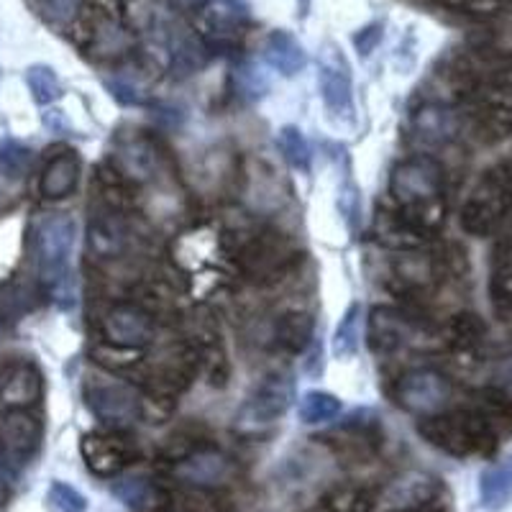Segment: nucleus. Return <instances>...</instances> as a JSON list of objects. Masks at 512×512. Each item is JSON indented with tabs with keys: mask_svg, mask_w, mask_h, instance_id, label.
<instances>
[{
	"mask_svg": "<svg viewBox=\"0 0 512 512\" xmlns=\"http://www.w3.org/2000/svg\"><path fill=\"white\" fill-rule=\"evenodd\" d=\"M236 464L231 456L213 446H192L185 456L175 461V479L198 489H221L236 479Z\"/></svg>",
	"mask_w": 512,
	"mask_h": 512,
	"instance_id": "obj_10",
	"label": "nucleus"
},
{
	"mask_svg": "<svg viewBox=\"0 0 512 512\" xmlns=\"http://www.w3.org/2000/svg\"><path fill=\"white\" fill-rule=\"evenodd\" d=\"M359 323H361V305L351 303L349 308H346L341 323H338L336 333H333V354H336L338 359H349V356H354L356 351H359V344H361Z\"/></svg>",
	"mask_w": 512,
	"mask_h": 512,
	"instance_id": "obj_31",
	"label": "nucleus"
},
{
	"mask_svg": "<svg viewBox=\"0 0 512 512\" xmlns=\"http://www.w3.org/2000/svg\"><path fill=\"white\" fill-rule=\"evenodd\" d=\"M451 382L446 374L431 367H418L402 374L395 384V402L405 413L428 418L448 408Z\"/></svg>",
	"mask_w": 512,
	"mask_h": 512,
	"instance_id": "obj_7",
	"label": "nucleus"
},
{
	"mask_svg": "<svg viewBox=\"0 0 512 512\" xmlns=\"http://www.w3.org/2000/svg\"><path fill=\"white\" fill-rule=\"evenodd\" d=\"M418 433L433 448L448 456H456V459L492 456L500 446L497 431L482 418V413L474 405L454 410L446 408L436 415L420 418Z\"/></svg>",
	"mask_w": 512,
	"mask_h": 512,
	"instance_id": "obj_2",
	"label": "nucleus"
},
{
	"mask_svg": "<svg viewBox=\"0 0 512 512\" xmlns=\"http://www.w3.org/2000/svg\"><path fill=\"white\" fill-rule=\"evenodd\" d=\"M108 90H111L113 98L118 100V103L123 105H141L144 100H141V95L134 93V88L131 85H123V82H108Z\"/></svg>",
	"mask_w": 512,
	"mask_h": 512,
	"instance_id": "obj_42",
	"label": "nucleus"
},
{
	"mask_svg": "<svg viewBox=\"0 0 512 512\" xmlns=\"http://www.w3.org/2000/svg\"><path fill=\"white\" fill-rule=\"evenodd\" d=\"M126 223L121 218V210L116 205H108V208H100L98 213H93V221H90L88 241L93 254L103 256V259H111L118 256L126 246Z\"/></svg>",
	"mask_w": 512,
	"mask_h": 512,
	"instance_id": "obj_21",
	"label": "nucleus"
},
{
	"mask_svg": "<svg viewBox=\"0 0 512 512\" xmlns=\"http://www.w3.org/2000/svg\"><path fill=\"white\" fill-rule=\"evenodd\" d=\"M338 208H341V213H344L346 223H349L351 228H356L361 203H359V187H356L354 182H346V185L341 187V192H338Z\"/></svg>",
	"mask_w": 512,
	"mask_h": 512,
	"instance_id": "obj_40",
	"label": "nucleus"
},
{
	"mask_svg": "<svg viewBox=\"0 0 512 512\" xmlns=\"http://www.w3.org/2000/svg\"><path fill=\"white\" fill-rule=\"evenodd\" d=\"M472 405L495 428L497 436L502 438L512 433V392H507L505 387H484L474 395Z\"/></svg>",
	"mask_w": 512,
	"mask_h": 512,
	"instance_id": "obj_27",
	"label": "nucleus"
},
{
	"mask_svg": "<svg viewBox=\"0 0 512 512\" xmlns=\"http://www.w3.org/2000/svg\"><path fill=\"white\" fill-rule=\"evenodd\" d=\"M489 292L495 297L497 308L512 315V233H507L495 249Z\"/></svg>",
	"mask_w": 512,
	"mask_h": 512,
	"instance_id": "obj_28",
	"label": "nucleus"
},
{
	"mask_svg": "<svg viewBox=\"0 0 512 512\" xmlns=\"http://www.w3.org/2000/svg\"><path fill=\"white\" fill-rule=\"evenodd\" d=\"M80 454L90 474L116 479L134 461V446L121 436V431H98L82 436Z\"/></svg>",
	"mask_w": 512,
	"mask_h": 512,
	"instance_id": "obj_14",
	"label": "nucleus"
},
{
	"mask_svg": "<svg viewBox=\"0 0 512 512\" xmlns=\"http://www.w3.org/2000/svg\"><path fill=\"white\" fill-rule=\"evenodd\" d=\"M41 428L26 410H8L0 418V451L6 459L26 461L36 451Z\"/></svg>",
	"mask_w": 512,
	"mask_h": 512,
	"instance_id": "obj_19",
	"label": "nucleus"
},
{
	"mask_svg": "<svg viewBox=\"0 0 512 512\" xmlns=\"http://www.w3.org/2000/svg\"><path fill=\"white\" fill-rule=\"evenodd\" d=\"M303 3H308V0H303Z\"/></svg>",
	"mask_w": 512,
	"mask_h": 512,
	"instance_id": "obj_46",
	"label": "nucleus"
},
{
	"mask_svg": "<svg viewBox=\"0 0 512 512\" xmlns=\"http://www.w3.org/2000/svg\"><path fill=\"white\" fill-rule=\"evenodd\" d=\"M26 85L31 90V98L39 105H49L62 95V85H59V77L52 67L47 64H34L26 70Z\"/></svg>",
	"mask_w": 512,
	"mask_h": 512,
	"instance_id": "obj_33",
	"label": "nucleus"
},
{
	"mask_svg": "<svg viewBox=\"0 0 512 512\" xmlns=\"http://www.w3.org/2000/svg\"><path fill=\"white\" fill-rule=\"evenodd\" d=\"M0 75H3V72H0Z\"/></svg>",
	"mask_w": 512,
	"mask_h": 512,
	"instance_id": "obj_47",
	"label": "nucleus"
},
{
	"mask_svg": "<svg viewBox=\"0 0 512 512\" xmlns=\"http://www.w3.org/2000/svg\"><path fill=\"white\" fill-rule=\"evenodd\" d=\"M479 502L487 512H502L512 502V456L489 464L479 477Z\"/></svg>",
	"mask_w": 512,
	"mask_h": 512,
	"instance_id": "obj_26",
	"label": "nucleus"
},
{
	"mask_svg": "<svg viewBox=\"0 0 512 512\" xmlns=\"http://www.w3.org/2000/svg\"><path fill=\"white\" fill-rule=\"evenodd\" d=\"M80 169H82V162L80 157H77V152L64 149V152L57 154V157L44 167V172H41L39 192L49 200L67 198V195H72V192L77 190Z\"/></svg>",
	"mask_w": 512,
	"mask_h": 512,
	"instance_id": "obj_23",
	"label": "nucleus"
},
{
	"mask_svg": "<svg viewBox=\"0 0 512 512\" xmlns=\"http://www.w3.org/2000/svg\"><path fill=\"white\" fill-rule=\"evenodd\" d=\"M3 502H6V489H3V484H0V507H3Z\"/></svg>",
	"mask_w": 512,
	"mask_h": 512,
	"instance_id": "obj_44",
	"label": "nucleus"
},
{
	"mask_svg": "<svg viewBox=\"0 0 512 512\" xmlns=\"http://www.w3.org/2000/svg\"><path fill=\"white\" fill-rule=\"evenodd\" d=\"M113 495L134 512H157L167 507L169 492L149 477H123L113 484Z\"/></svg>",
	"mask_w": 512,
	"mask_h": 512,
	"instance_id": "obj_24",
	"label": "nucleus"
},
{
	"mask_svg": "<svg viewBox=\"0 0 512 512\" xmlns=\"http://www.w3.org/2000/svg\"><path fill=\"white\" fill-rule=\"evenodd\" d=\"M318 85L323 103L336 118L354 121V85L346 54L338 44L328 41L318 54Z\"/></svg>",
	"mask_w": 512,
	"mask_h": 512,
	"instance_id": "obj_8",
	"label": "nucleus"
},
{
	"mask_svg": "<svg viewBox=\"0 0 512 512\" xmlns=\"http://www.w3.org/2000/svg\"><path fill=\"white\" fill-rule=\"evenodd\" d=\"M313 338V318L308 313H285L277 320V344L287 351H303Z\"/></svg>",
	"mask_w": 512,
	"mask_h": 512,
	"instance_id": "obj_29",
	"label": "nucleus"
},
{
	"mask_svg": "<svg viewBox=\"0 0 512 512\" xmlns=\"http://www.w3.org/2000/svg\"><path fill=\"white\" fill-rule=\"evenodd\" d=\"M372 505L374 502L369 500L367 492L346 487V489H336L331 497H326L323 505L318 507V512H369L372 510Z\"/></svg>",
	"mask_w": 512,
	"mask_h": 512,
	"instance_id": "obj_36",
	"label": "nucleus"
},
{
	"mask_svg": "<svg viewBox=\"0 0 512 512\" xmlns=\"http://www.w3.org/2000/svg\"><path fill=\"white\" fill-rule=\"evenodd\" d=\"M441 338L446 349L456 356V361H461V364H477L482 359L487 326H484L479 315L459 313L448 320Z\"/></svg>",
	"mask_w": 512,
	"mask_h": 512,
	"instance_id": "obj_18",
	"label": "nucleus"
},
{
	"mask_svg": "<svg viewBox=\"0 0 512 512\" xmlns=\"http://www.w3.org/2000/svg\"><path fill=\"white\" fill-rule=\"evenodd\" d=\"M128 47V34L116 24H105L98 31V52L100 54H121Z\"/></svg>",
	"mask_w": 512,
	"mask_h": 512,
	"instance_id": "obj_39",
	"label": "nucleus"
},
{
	"mask_svg": "<svg viewBox=\"0 0 512 512\" xmlns=\"http://www.w3.org/2000/svg\"><path fill=\"white\" fill-rule=\"evenodd\" d=\"M277 144H280L282 154L290 162L292 169H300V172H310V144L305 139V134L297 126H285L277 136Z\"/></svg>",
	"mask_w": 512,
	"mask_h": 512,
	"instance_id": "obj_35",
	"label": "nucleus"
},
{
	"mask_svg": "<svg viewBox=\"0 0 512 512\" xmlns=\"http://www.w3.org/2000/svg\"><path fill=\"white\" fill-rule=\"evenodd\" d=\"M292 397H295V382L290 374L277 372L264 377L236 413V423H233L236 431L256 436V433L272 428L290 410Z\"/></svg>",
	"mask_w": 512,
	"mask_h": 512,
	"instance_id": "obj_5",
	"label": "nucleus"
},
{
	"mask_svg": "<svg viewBox=\"0 0 512 512\" xmlns=\"http://www.w3.org/2000/svg\"><path fill=\"white\" fill-rule=\"evenodd\" d=\"M72 244H75V221L70 216L54 213L36 223L34 249L39 277L44 285H62L67 277V267H70Z\"/></svg>",
	"mask_w": 512,
	"mask_h": 512,
	"instance_id": "obj_6",
	"label": "nucleus"
},
{
	"mask_svg": "<svg viewBox=\"0 0 512 512\" xmlns=\"http://www.w3.org/2000/svg\"><path fill=\"white\" fill-rule=\"evenodd\" d=\"M31 162V152L24 149L21 144H0V180L16 182L24 177V172L29 169Z\"/></svg>",
	"mask_w": 512,
	"mask_h": 512,
	"instance_id": "obj_37",
	"label": "nucleus"
},
{
	"mask_svg": "<svg viewBox=\"0 0 512 512\" xmlns=\"http://www.w3.org/2000/svg\"><path fill=\"white\" fill-rule=\"evenodd\" d=\"M423 512H443V510H441V507H438V502H436V505H431V507H428V510H423Z\"/></svg>",
	"mask_w": 512,
	"mask_h": 512,
	"instance_id": "obj_45",
	"label": "nucleus"
},
{
	"mask_svg": "<svg viewBox=\"0 0 512 512\" xmlns=\"http://www.w3.org/2000/svg\"><path fill=\"white\" fill-rule=\"evenodd\" d=\"M425 333L428 328L423 326V320L405 310L374 308L369 313L367 338L374 354H392V351L405 349L415 341H423Z\"/></svg>",
	"mask_w": 512,
	"mask_h": 512,
	"instance_id": "obj_11",
	"label": "nucleus"
},
{
	"mask_svg": "<svg viewBox=\"0 0 512 512\" xmlns=\"http://www.w3.org/2000/svg\"><path fill=\"white\" fill-rule=\"evenodd\" d=\"M82 3H85V0H39V8L47 21L64 26L70 24V21H75Z\"/></svg>",
	"mask_w": 512,
	"mask_h": 512,
	"instance_id": "obj_38",
	"label": "nucleus"
},
{
	"mask_svg": "<svg viewBox=\"0 0 512 512\" xmlns=\"http://www.w3.org/2000/svg\"><path fill=\"white\" fill-rule=\"evenodd\" d=\"M390 195L395 213L423 236L438 231L446 221V177L433 157H410L390 175Z\"/></svg>",
	"mask_w": 512,
	"mask_h": 512,
	"instance_id": "obj_1",
	"label": "nucleus"
},
{
	"mask_svg": "<svg viewBox=\"0 0 512 512\" xmlns=\"http://www.w3.org/2000/svg\"><path fill=\"white\" fill-rule=\"evenodd\" d=\"M441 495V482L428 472H405L392 479L379 495L384 512H423L436 505Z\"/></svg>",
	"mask_w": 512,
	"mask_h": 512,
	"instance_id": "obj_15",
	"label": "nucleus"
},
{
	"mask_svg": "<svg viewBox=\"0 0 512 512\" xmlns=\"http://www.w3.org/2000/svg\"><path fill=\"white\" fill-rule=\"evenodd\" d=\"M438 282H441V267H438L436 256L425 254L423 246L400 251L397 262L392 264V287L400 297L423 300L436 292Z\"/></svg>",
	"mask_w": 512,
	"mask_h": 512,
	"instance_id": "obj_13",
	"label": "nucleus"
},
{
	"mask_svg": "<svg viewBox=\"0 0 512 512\" xmlns=\"http://www.w3.org/2000/svg\"><path fill=\"white\" fill-rule=\"evenodd\" d=\"M461 118L464 116L459 113V108L431 100V103H423L413 113V131L423 144H451L461 131Z\"/></svg>",
	"mask_w": 512,
	"mask_h": 512,
	"instance_id": "obj_17",
	"label": "nucleus"
},
{
	"mask_svg": "<svg viewBox=\"0 0 512 512\" xmlns=\"http://www.w3.org/2000/svg\"><path fill=\"white\" fill-rule=\"evenodd\" d=\"M300 262V249L290 236L280 231H262L241 246L236 264L241 274L254 285L280 282Z\"/></svg>",
	"mask_w": 512,
	"mask_h": 512,
	"instance_id": "obj_4",
	"label": "nucleus"
},
{
	"mask_svg": "<svg viewBox=\"0 0 512 512\" xmlns=\"http://www.w3.org/2000/svg\"><path fill=\"white\" fill-rule=\"evenodd\" d=\"M512 210V172L507 164L484 169L461 208V228L469 236L487 239L500 231Z\"/></svg>",
	"mask_w": 512,
	"mask_h": 512,
	"instance_id": "obj_3",
	"label": "nucleus"
},
{
	"mask_svg": "<svg viewBox=\"0 0 512 512\" xmlns=\"http://www.w3.org/2000/svg\"><path fill=\"white\" fill-rule=\"evenodd\" d=\"M233 85H236L241 98L249 100V103L262 100L264 95L269 93V88H272L267 72H264L256 62H251V59L236 64V70H233Z\"/></svg>",
	"mask_w": 512,
	"mask_h": 512,
	"instance_id": "obj_32",
	"label": "nucleus"
},
{
	"mask_svg": "<svg viewBox=\"0 0 512 512\" xmlns=\"http://www.w3.org/2000/svg\"><path fill=\"white\" fill-rule=\"evenodd\" d=\"M88 405L108 431H126L141 415L139 395L121 379H95L88 387Z\"/></svg>",
	"mask_w": 512,
	"mask_h": 512,
	"instance_id": "obj_9",
	"label": "nucleus"
},
{
	"mask_svg": "<svg viewBox=\"0 0 512 512\" xmlns=\"http://www.w3.org/2000/svg\"><path fill=\"white\" fill-rule=\"evenodd\" d=\"M341 400L331 392H323V390H310L300 397V420L305 425H320V423H328V420L336 418L341 413Z\"/></svg>",
	"mask_w": 512,
	"mask_h": 512,
	"instance_id": "obj_30",
	"label": "nucleus"
},
{
	"mask_svg": "<svg viewBox=\"0 0 512 512\" xmlns=\"http://www.w3.org/2000/svg\"><path fill=\"white\" fill-rule=\"evenodd\" d=\"M103 338L118 349H141L154 338V318L139 303H116L100 323Z\"/></svg>",
	"mask_w": 512,
	"mask_h": 512,
	"instance_id": "obj_12",
	"label": "nucleus"
},
{
	"mask_svg": "<svg viewBox=\"0 0 512 512\" xmlns=\"http://www.w3.org/2000/svg\"><path fill=\"white\" fill-rule=\"evenodd\" d=\"M264 59H267L272 70H277L285 77L300 75L305 70V64H308L305 47L285 29H277L267 36V41H264Z\"/></svg>",
	"mask_w": 512,
	"mask_h": 512,
	"instance_id": "obj_25",
	"label": "nucleus"
},
{
	"mask_svg": "<svg viewBox=\"0 0 512 512\" xmlns=\"http://www.w3.org/2000/svg\"><path fill=\"white\" fill-rule=\"evenodd\" d=\"M113 162H116L118 169L116 175L126 177V180L144 182L154 175L157 154H154V146L144 136H126V139H121L116 144Z\"/></svg>",
	"mask_w": 512,
	"mask_h": 512,
	"instance_id": "obj_22",
	"label": "nucleus"
},
{
	"mask_svg": "<svg viewBox=\"0 0 512 512\" xmlns=\"http://www.w3.org/2000/svg\"><path fill=\"white\" fill-rule=\"evenodd\" d=\"M44 505H47L49 512H88V497L72 484L54 479L47 487Z\"/></svg>",
	"mask_w": 512,
	"mask_h": 512,
	"instance_id": "obj_34",
	"label": "nucleus"
},
{
	"mask_svg": "<svg viewBox=\"0 0 512 512\" xmlns=\"http://www.w3.org/2000/svg\"><path fill=\"white\" fill-rule=\"evenodd\" d=\"M379 41H382V24H369L354 36V47L361 57H369L377 49Z\"/></svg>",
	"mask_w": 512,
	"mask_h": 512,
	"instance_id": "obj_41",
	"label": "nucleus"
},
{
	"mask_svg": "<svg viewBox=\"0 0 512 512\" xmlns=\"http://www.w3.org/2000/svg\"><path fill=\"white\" fill-rule=\"evenodd\" d=\"M246 18L249 13L241 0H208L200 8V24H203L205 36H208L210 47L218 49L233 47L239 41Z\"/></svg>",
	"mask_w": 512,
	"mask_h": 512,
	"instance_id": "obj_16",
	"label": "nucleus"
},
{
	"mask_svg": "<svg viewBox=\"0 0 512 512\" xmlns=\"http://www.w3.org/2000/svg\"><path fill=\"white\" fill-rule=\"evenodd\" d=\"M41 395V374L29 361L8 364L0 372V405L8 410H26Z\"/></svg>",
	"mask_w": 512,
	"mask_h": 512,
	"instance_id": "obj_20",
	"label": "nucleus"
},
{
	"mask_svg": "<svg viewBox=\"0 0 512 512\" xmlns=\"http://www.w3.org/2000/svg\"><path fill=\"white\" fill-rule=\"evenodd\" d=\"M177 3H180V6H185V8H203L208 0H177Z\"/></svg>",
	"mask_w": 512,
	"mask_h": 512,
	"instance_id": "obj_43",
	"label": "nucleus"
}]
</instances>
